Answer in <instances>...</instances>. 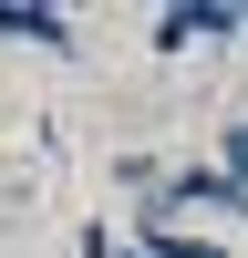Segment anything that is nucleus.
Segmentation results:
<instances>
[{"label":"nucleus","instance_id":"423d86ee","mask_svg":"<svg viewBox=\"0 0 248 258\" xmlns=\"http://www.w3.org/2000/svg\"><path fill=\"white\" fill-rule=\"evenodd\" d=\"M114 258H145V248H114Z\"/></svg>","mask_w":248,"mask_h":258},{"label":"nucleus","instance_id":"20e7f679","mask_svg":"<svg viewBox=\"0 0 248 258\" xmlns=\"http://www.w3.org/2000/svg\"><path fill=\"white\" fill-rule=\"evenodd\" d=\"M217 176H227V186H248V114L217 135Z\"/></svg>","mask_w":248,"mask_h":258},{"label":"nucleus","instance_id":"f257e3e1","mask_svg":"<svg viewBox=\"0 0 248 258\" xmlns=\"http://www.w3.org/2000/svg\"><path fill=\"white\" fill-rule=\"evenodd\" d=\"M197 207H217V217H238V227H248V186H227L217 165H176V176H155V197H145L135 217L176 227V217H197Z\"/></svg>","mask_w":248,"mask_h":258},{"label":"nucleus","instance_id":"7ed1b4c3","mask_svg":"<svg viewBox=\"0 0 248 258\" xmlns=\"http://www.w3.org/2000/svg\"><path fill=\"white\" fill-rule=\"evenodd\" d=\"M0 41H31V52H73V21L41 11V0H0Z\"/></svg>","mask_w":248,"mask_h":258},{"label":"nucleus","instance_id":"39448f33","mask_svg":"<svg viewBox=\"0 0 248 258\" xmlns=\"http://www.w3.org/2000/svg\"><path fill=\"white\" fill-rule=\"evenodd\" d=\"M73 258H114V227L93 217V227H83V238H73Z\"/></svg>","mask_w":248,"mask_h":258},{"label":"nucleus","instance_id":"0eeeda50","mask_svg":"<svg viewBox=\"0 0 248 258\" xmlns=\"http://www.w3.org/2000/svg\"><path fill=\"white\" fill-rule=\"evenodd\" d=\"M238 41H248V11H238Z\"/></svg>","mask_w":248,"mask_h":258},{"label":"nucleus","instance_id":"f03ea898","mask_svg":"<svg viewBox=\"0 0 248 258\" xmlns=\"http://www.w3.org/2000/svg\"><path fill=\"white\" fill-rule=\"evenodd\" d=\"M197 41H238V11H227V0H176V11H155V52H197Z\"/></svg>","mask_w":248,"mask_h":258}]
</instances>
